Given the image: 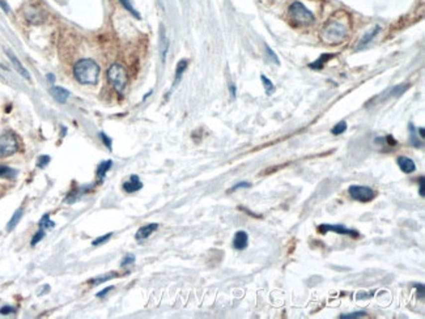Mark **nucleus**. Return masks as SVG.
<instances>
[{
    "instance_id": "9",
    "label": "nucleus",
    "mask_w": 425,
    "mask_h": 319,
    "mask_svg": "<svg viewBox=\"0 0 425 319\" xmlns=\"http://www.w3.org/2000/svg\"><path fill=\"white\" fill-rule=\"evenodd\" d=\"M249 245V235L245 230H238L234 234V238H233V247L235 250H245Z\"/></svg>"
},
{
    "instance_id": "19",
    "label": "nucleus",
    "mask_w": 425,
    "mask_h": 319,
    "mask_svg": "<svg viewBox=\"0 0 425 319\" xmlns=\"http://www.w3.org/2000/svg\"><path fill=\"white\" fill-rule=\"evenodd\" d=\"M408 130H410V143H411L412 145H414V147H416V148H423L424 143L419 140V136H418L419 133L416 135V131L418 130L415 128V126L412 124V123H410V124H408Z\"/></svg>"
},
{
    "instance_id": "4",
    "label": "nucleus",
    "mask_w": 425,
    "mask_h": 319,
    "mask_svg": "<svg viewBox=\"0 0 425 319\" xmlns=\"http://www.w3.org/2000/svg\"><path fill=\"white\" fill-rule=\"evenodd\" d=\"M107 80H109L112 88L115 89L119 95H122L127 83H128V75H127L126 68L118 63L112 64L107 70Z\"/></svg>"
},
{
    "instance_id": "13",
    "label": "nucleus",
    "mask_w": 425,
    "mask_h": 319,
    "mask_svg": "<svg viewBox=\"0 0 425 319\" xmlns=\"http://www.w3.org/2000/svg\"><path fill=\"white\" fill-rule=\"evenodd\" d=\"M50 93L53 96V99L59 102V104H66L68 97H70V92L67 89L62 88V87H53V88L50 89Z\"/></svg>"
},
{
    "instance_id": "33",
    "label": "nucleus",
    "mask_w": 425,
    "mask_h": 319,
    "mask_svg": "<svg viewBox=\"0 0 425 319\" xmlns=\"http://www.w3.org/2000/svg\"><path fill=\"white\" fill-rule=\"evenodd\" d=\"M419 194H420V197L422 198L425 197V178L424 177H420V178H419Z\"/></svg>"
},
{
    "instance_id": "3",
    "label": "nucleus",
    "mask_w": 425,
    "mask_h": 319,
    "mask_svg": "<svg viewBox=\"0 0 425 319\" xmlns=\"http://www.w3.org/2000/svg\"><path fill=\"white\" fill-rule=\"evenodd\" d=\"M347 37V28L339 21H331L326 25L320 33L322 41L328 45L341 43Z\"/></svg>"
},
{
    "instance_id": "37",
    "label": "nucleus",
    "mask_w": 425,
    "mask_h": 319,
    "mask_svg": "<svg viewBox=\"0 0 425 319\" xmlns=\"http://www.w3.org/2000/svg\"><path fill=\"white\" fill-rule=\"evenodd\" d=\"M414 287L416 288L418 291V297L420 300H424V284L423 283H419V284H414Z\"/></svg>"
},
{
    "instance_id": "25",
    "label": "nucleus",
    "mask_w": 425,
    "mask_h": 319,
    "mask_svg": "<svg viewBox=\"0 0 425 319\" xmlns=\"http://www.w3.org/2000/svg\"><path fill=\"white\" fill-rule=\"evenodd\" d=\"M39 228L43 229V230H46V229L55 228V224H54L53 221L50 220L49 214H43L41 221H39Z\"/></svg>"
},
{
    "instance_id": "5",
    "label": "nucleus",
    "mask_w": 425,
    "mask_h": 319,
    "mask_svg": "<svg viewBox=\"0 0 425 319\" xmlns=\"http://www.w3.org/2000/svg\"><path fill=\"white\" fill-rule=\"evenodd\" d=\"M348 194L352 199L357 200V202H370L376 197V191L369 186H361V185H353L348 189Z\"/></svg>"
},
{
    "instance_id": "8",
    "label": "nucleus",
    "mask_w": 425,
    "mask_h": 319,
    "mask_svg": "<svg viewBox=\"0 0 425 319\" xmlns=\"http://www.w3.org/2000/svg\"><path fill=\"white\" fill-rule=\"evenodd\" d=\"M25 17L30 24H42L45 21V13L41 8L35 5H29L25 9Z\"/></svg>"
},
{
    "instance_id": "32",
    "label": "nucleus",
    "mask_w": 425,
    "mask_h": 319,
    "mask_svg": "<svg viewBox=\"0 0 425 319\" xmlns=\"http://www.w3.org/2000/svg\"><path fill=\"white\" fill-rule=\"evenodd\" d=\"M50 162V156H41V157L38 158V162H37V166L41 169L45 168L47 164Z\"/></svg>"
},
{
    "instance_id": "41",
    "label": "nucleus",
    "mask_w": 425,
    "mask_h": 319,
    "mask_svg": "<svg viewBox=\"0 0 425 319\" xmlns=\"http://www.w3.org/2000/svg\"><path fill=\"white\" fill-rule=\"evenodd\" d=\"M229 92H230V96H232V100H235V96H237V89H235V85L233 83L229 84Z\"/></svg>"
},
{
    "instance_id": "23",
    "label": "nucleus",
    "mask_w": 425,
    "mask_h": 319,
    "mask_svg": "<svg viewBox=\"0 0 425 319\" xmlns=\"http://www.w3.org/2000/svg\"><path fill=\"white\" fill-rule=\"evenodd\" d=\"M16 176H17V172L13 170L12 168H8V166H0V178L12 179Z\"/></svg>"
},
{
    "instance_id": "11",
    "label": "nucleus",
    "mask_w": 425,
    "mask_h": 319,
    "mask_svg": "<svg viewBox=\"0 0 425 319\" xmlns=\"http://www.w3.org/2000/svg\"><path fill=\"white\" fill-rule=\"evenodd\" d=\"M398 165H399V168H401V170L403 173H407V174H411V173H414L415 170H416V165H415V162L412 158L410 157H406V156H399L397 160Z\"/></svg>"
},
{
    "instance_id": "40",
    "label": "nucleus",
    "mask_w": 425,
    "mask_h": 319,
    "mask_svg": "<svg viewBox=\"0 0 425 319\" xmlns=\"http://www.w3.org/2000/svg\"><path fill=\"white\" fill-rule=\"evenodd\" d=\"M112 289H114V287H107V288H105V289H104V291H101L100 292V293H97V297H105L106 295H107V293H109V292H111Z\"/></svg>"
},
{
    "instance_id": "36",
    "label": "nucleus",
    "mask_w": 425,
    "mask_h": 319,
    "mask_svg": "<svg viewBox=\"0 0 425 319\" xmlns=\"http://www.w3.org/2000/svg\"><path fill=\"white\" fill-rule=\"evenodd\" d=\"M134 262H135V256L134 255H127L126 258H124V259L122 260V263H120V266H122V267L131 266V264H134Z\"/></svg>"
},
{
    "instance_id": "34",
    "label": "nucleus",
    "mask_w": 425,
    "mask_h": 319,
    "mask_svg": "<svg viewBox=\"0 0 425 319\" xmlns=\"http://www.w3.org/2000/svg\"><path fill=\"white\" fill-rule=\"evenodd\" d=\"M111 235H112L111 233H107V234H105L104 237H100V238L95 239V241H93V246H99V245H101V243L106 242V241H107V239H109Z\"/></svg>"
},
{
    "instance_id": "39",
    "label": "nucleus",
    "mask_w": 425,
    "mask_h": 319,
    "mask_svg": "<svg viewBox=\"0 0 425 319\" xmlns=\"http://www.w3.org/2000/svg\"><path fill=\"white\" fill-rule=\"evenodd\" d=\"M250 186H251V183H249V182L237 183V185H234V186L232 187V190H230V193H233V191H235V190H238V189H249Z\"/></svg>"
},
{
    "instance_id": "35",
    "label": "nucleus",
    "mask_w": 425,
    "mask_h": 319,
    "mask_svg": "<svg viewBox=\"0 0 425 319\" xmlns=\"http://www.w3.org/2000/svg\"><path fill=\"white\" fill-rule=\"evenodd\" d=\"M100 137H101L102 141L105 143V145H106V147H107V149H110V151H111V139H110V137L107 136L106 133H104V132L100 133Z\"/></svg>"
},
{
    "instance_id": "22",
    "label": "nucleus",
    "mask_w": 425,
    "mask_h": 319,
    "mask_svg": "<svg viewBox=\"0 0 425 319\" xmlns=\"http://www.w3.org/2000/svg\"><path fill=\"white\" fill-rule=\"evenodd\" d=\"M260 80H262V84H263V87H264L266 95L267 96L272 95V93L275 92L274 83H272V81H271L267 76H264V75H260Z\"/></svg>"
},
{
    "instance_id": "20",
    "label": "nucleus",
    "mask_w": 425,
    "mask_h": 319,
    "mask_svg": "<svg viewBox=\"0 0 425 319\" xmlns=\"http://www.w3.org/2000/svg\"><path fill=\"white\" fill-rule=\"evenodd\" d=\"M112 166V161L111 160H107V161H104L100 164L99 169H97V178L100 179V181H104V178H105L106 173L109 172L110 169H111Z\"/></svg>"
},
{
    "instance_id": "31",
    "label": "nucleus",
    "mask_w": 425,
    "mask_h": 319,
    "mask_svg": "<svg viewBox=\"0 0 425 319\" xmlns=\"http://www.w3.org/2000/svg\"><path fill=\"white\" fill-rule=\"evenodd\" d=\"M43 237H45V230H43V229L39 228V230L37 231V233H35L34 237H33V239H32V246H35V245H37V243H38L39 241H41V239L43 238Z\"/></svg>"
},
{
    "instance_id": "12",
    "label": "nucleus",
    "mask_w": 425,
    "mask_h": 319,
    "mask_svg": "<svg viewBox=\"0 0 425 319\" xmlns=\"http://www.w3.org/2000/svg\"><path fill=\"white\" fill-rule=\"evenodd\" d=\"M140 189H143V183L137 176H131L127 182L123 183V190L126 193H136Z\"/></svg>"
},
{
    "instance_id": "17",
    "label": "nucleus",
    "mask_w": 425,
    "mask_h": 319,
    "mask_svg": "<svg viewBox=\"0 0 425 319\" xmlns=\"http://www.w3.org/2000/svg\"><path fill=\"white\" fill-rule=\"evenodd\" d=\"M187 67H189V60H187V59L179 60L178 64H177V68H176V77H174V83H173V88L178 85V83H179V81H181V79H182L183 74H185V71L187 70Z\"/></svg>"
},
{
    "instance_id": "27",
    "label": "nucleus",
    "mask_w": 425,
    "mask_h": 319,
    "mask_svg": "<svg viewBox=\"0 0 425 319\" xmlns=\"http://www.w3.org/2000/svg\"><path fill=\"white\" fill-rule=\"evenodd\" d=\"M345 130H347V122H345V120H341V122L337 123L336 126L331 130V133L335 135V136H339L341 133H344Z\"/></svg>"
},
{
    "instance_id": "18",
    "label": "nucleus",
    "mask_w": 425,
    "mask_h": 319,
    "mask_svg": "<svg viewBox=\"0 0 425 319\" xmlns=\"http://www.w3.org/2000/svg\"><path fill=\"white\" fill-rule=\"evenodd\" d=\"M168 50H169V41H168V38H166L165 30L161 28V33H160V51H161L162 63H165Z\"/></svg>"
},
{
    "instance_id": "43",
    "label": "nucleus",
    "mask_w": 425,
    "mask_h": 319,
    "mask_svg": "<svg viewBox=\"0 0 425 319\" xmlns=\"http://www.w3.org/2000/svg\"><path fill=\"white\" fill-rule=\"evenodd\" d=\"M0 7L3 8V9L5 12H9V7H8V5H7V3H4L3 0H0Z\"/></svg>"
},
{
    "instance_id": "10",
    "label": "nucleus",
    "mask_w": 425,
    "mask_h": 319,
    "mask_svg": "<svg viewBox=\"0 0 425 319\" xmlns=\"http://www.w3.org/2000/svg\"><path fill=\"white\" fill-rule=\"evenodd\" d=\"M157 229H158V224H156V222L144 225V226H141V228L136 231L135 238H136V241H144V239L149 238L152 233L157 230Z\"/></svg>"
},
{
    "instance_id": "30",
    "label": "nucleus",
    "mask_w": 425,
    "mask_h": 319,
    "mask_svg": "<svg viewBox=\"0 0 425 319\" xmlns=\"http://www.w3.org/2000/svg\"><path fill=\"white\" fill-rule=\"evenodd\" d=\"M115 276H116L115 274L106 275V276H104V277H97V279H93V280H91V281H89V283H92V284L97 285V284H101V283H105V281L111 280L112 277H115Z\"/></svg>"
},
{
    "instance_id": "29",
    "label": "nucleus",
    "mask_w": 425,
    "mask_h": 319,
    "mask_svg": "<svg viewBox=\"0 0 425 319\" xmlns=\"http://www.w3.org/2000/svg\"><path fill=\"white\" fill-rule=\"evenodd\" d=\"M264 47H266V51H267V55L270 56V59L274 60V63L276 64V66H280V59H279L278 55H276V53H275L274 50L271 49L268 45H266Z\"/></svg>"
},
{
    "instance_id": "16",
    "label": "nucleus",
    "mask_w": 425,
    "mask_h": 319,
    "mask_svg": "<svg viewBox=\"0 0 425 319\" xmlns=\"http://www.w3.org/2000/svg\"><path fill=\"white\" fill-rule=\"evenodd\" d=\"M334 54H322L317 60H314L313 63L309 64V68L316 71H320L324 67V64L328 63V60L334 58Z\"/></svg>"
},
{
    "instance_id": "1",
    "label": "nucleus",
    "mask_w": 425,
    "mask_h": 319,
    "mask_svg": "<svg viewBox=\"0 0 425 319\" xmlns=\"http://www.w3.org/2000/svg\"><path fill=\"white\" fill-rule=\"evenodd\" d=\"M74 75L80 84H97L100 77V66L92 59H81L74 66Z\"/></svg>"
},
{
    "instance_id": "15",
    "label": "nucleus",
    "mask_w": 425,
    "mask_h": 319,
    "mask_svg": "<svg viewBox=\"0 0 425 319\" xmlns=\"http://www.w3.org/2000/svg\"><path fill=\"white\" fill-rule=\"evenodd\" d=\"M380 32H381V26H378V25H377V26H374V28L370 30V32H366L365 34H364V37L361 38V41H360V43H358L357 50H361L362 47H365L366 45H369L370 41H372V39L374 38V37H376V35L378 34Z\"/></svg>"
},
{
    "instance_id": "2",
    "label": "nucleus",
    "mask_w": 425,
    "mask_h": 319,
    "mask_svg": "<svg viewBox=\"0 0 425 319\" xmlns=\"http://www.w3.org/2000/svg\"><path fill=\"white\" fill-rule=\"evenodd\" d=\"M288 11L292 21L299 26H309L316 21V16L313 12L309 11L301 1H293L289 5Z\"/></svg>"
},
{
    "instance_id": "21",
    "label": "nucleus",
    "mask_w": 425,
    "mask_h": 319,
    "mask_svg": "<svg viewBox=\"0 0 425 319\" xmlns=\"http://www.w3.org/2000/svg\"><path fill=\"white\" fill-rule=\"evenodd\" d=\"M408 88H410V84H407V83L398 84L397 87H394V88L390 89L389 95H390V97H401L402 95H404V93L408 91Z\"/></svg>"
},
{
    "instance_id": "44",
    "label": "nucleus",
    "mask_w": 425,
    "mask_h": 319,
    "mask_svg": "<svg viewBox=\"0 0 425 319\" xmlns=\"http://www.w3.org/2000/svg\"><path fill=\"white\" fill-rule=\"evenodd\" d=\"M47 80L50 81V84H54L55 83V76L53 74H49L47 75Z\"/></svg>"
},
{
    "instance_id": "28",
    "label": "nucleus",
    "mask_w": 425,
    "mask_h": 319,
    "mask_svg": "<svg viewBox=\"0 0 425 319\" xmlns=\"http://www.w3.org/2000/svg\"><path fill=\"white\" fill-rule=\"evenodd\" d=\"M366 317V312H355L351 314H341L340 319H358Z\"/></svg>"
},
{
    "instance_id": "14",
    "label": "nucleus",
    "mask_w": 425,
    "mask_h": 319,
    "mask_svg": "<svg viewBox=\"0 0 425 319\" xmlns=\"http://www.w3.org/2000/svg\"><path fill=\"white\" fill-rule=\"evenodd\" d=\"M7 55H8V58L11 59L12 64H13V67H14V68H16V71H17L18 74L21 75V76L24 77V79H26V80H30V75H29L28 71L25 70L24 66H22V64L20 63V60H18L17 58H16V56H14L13 54L11 53V51H7Z\"/></svg>"
},
{
    "instance_id": "7",
    "label": "nucleus",
    "mask_w": 425,
    "mask_h": 319,
    "mask_svg": "<svg viewBox=\"0 0 425 319\" xmlns=\"http://www.w3.org/2000/svg\"><path fill=\"white\" fill-rule=\"evenodd\" d=\"M318 230H319V233H322V234H326V233H328V231H334V233H337V234H343V235H349V237H352V238H357L358 237V233L355 230V229H349L347 228V226H344V225H332V224H320L319 226H318Z\"/></svg>"
},
{
    "instance_id": "24",
    "label": "nucleus",
    "mask_w": 425,
    "mask_h": 319,
    "mask_svg": "<svg viewBox=\"0 0 425 319\" xmlns=\"http://www.w3.org/2000/svg\"><path fill=\"white\" fill-rule=\"evenodd\" d=\"M119 1H120V4L123 5L124 9H126V11L130 12V13L132 14V16H134V17L140 18V14H139V12H137L136 9H135V7H134V5H132V3H131V0H119Z\"/></svg>"
},
{
    "instance_id": "6",
    "label": "nucleus",
    "mask_w": 425,
    "mask_h": 319,
    "mask_svg": "<svg viewBox=\"0 0 425 319\" xmlns=\"http://www.w3.org/2000/svg\"><path fill=\"white\" fill-rule=\"evenodd\" d=\"M18 151V141L12 133L0 136V158L12 156Z\"/></svg>"
},
{
    "instance_id": "42",
    "label": "nucleus",
    "mask_w": 425,
    "mask_h": 319,
    "mask_svg": "<svg viewBox=\"0 0 425 319\" xmlns=\"http://www.w3.org/2000/svg\"><path fill=\"white\" fill-rule=\"evenodd\" d=\"M416 130H418V133H420V137H422V139H424L425 137L424 127H419V128H416Z\"/></svg>"
},
{
    "instance_id": "26",
    "label": "nucleus",
    "mask_w": 425,
    "mask_h": 319,
    "mask_svg": "<svg viewBox=\"0 0 425 319\" xmlns=\"http://www.w3.org/2000/svg\"><path fill=\"white\" fill-rule=\"evenodd\" d=\"M21 216H22V210L20 208V210H17L16 212H14L13 216H12V218H11V221L8 222V225H7L8 230H12V229H13L16 225H17V222L20 221Z\"/></svg>"
},
{
    "instance_id": "38",
    "label": "nucleus",
    "mask_w": 425,
    "mask_h": 319,
    "mask_svg": "<svg viewBox=\"0 0 425 319\" xmlns=\"http://www.w3.org/2000/svg\"><path fill=\"white\" fill-rule=\"evenodd\" d=\"M14 312H16V309L12 308V306H3V308L0 309V314H1V316H8V314H13Z\"/></svg>"
}]
</instances>
